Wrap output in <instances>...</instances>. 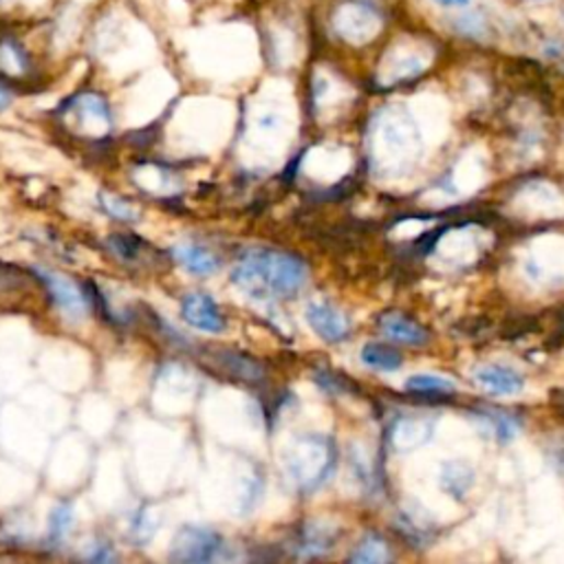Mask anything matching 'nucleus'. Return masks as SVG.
Segmentation results:
<instances>
[{
	"label": "nucleus",
	"instance_id": "f8f14e48",
	"mask_svg": "<svg viewBox=\"0 0 564 564\" xmlns=\"http://www.w3.org/2000/svg\"><path fill=\"white\" fill-rule=\"evenodd\" d=\"M380 329L389 339L406 346H422L428 342L426 329L402 313H384L380 318Z\"/></svg>",
	"mask_w": 564,
	"mask_h": 564
},
{
	"label": "nucleus",
	"instance_id": "1a4fd4ad",
	"mask_svg": "<svg viewBox=\"0 0 564 564\" xmlns=\"http://www.w3.org/2000/svg\"><path fill=\"white\" fill-rule=\"evenodd\" d=\"M337 540V531L324 522H307L296 540H293V549L298 551V555L302 557H318L324 555L326 551L333 549Z\"/></svg>",
	"mask_w": 564,
	"mask_h": 564
},
{
	"label": "nucleus",
	"instance_id": "7ed1b4c3",
	"mask_svg": "<svg viewBox=\"0 0 564 564\" xmlns=\"http://www.w3.org/2000/svg\"><path fill=\"white\" fill-rule=\"evenodd\" d=\"M223 549L226 540L219 531L210 527L187 525L176 531L170 549V560L181 564H206L221 557Z\"/></svg>",
	"mask_w": 564,
	"mask_h": 564
},
{
	"label": "nucleus",
	"instance_id": "a211bd4d",
	"mask_svg": "<svg viewBox=\"0 0 564 564\" xmlns=\"http://www.w3.org/2000/svg\"><path fill=\"white\" fill-rule=\"evenodd\" d=\"M481 419L492 428L500 444H509L518 433V422L503 411H483Z\"/></svg>",
	"mask_w": 564,
	"mask_h": 564
},
{
	"label": "nucleus",
	"instance_id": "2eb2a0df",
	"mask_svg": "<svg viewBox=\"0 0 564 564\" xmlns=\"http://www.w3.org/2000/svg\"><path fill=\"white\" fill-rule=\"evenodd\" d=\"M361 361L368 366V368H375V370H384V372H393L398 368H402L404 364V357L400 350L387 346V344H366L361 348Z\"/></svg>",
	"mask_w": 564,
	"mask_h": 564
},
{
	"label": "nucleus",
	"instance_id": "9b49d317",
	"mask_svg": "<svg viewBox=\"0 0 564 564\" xmlns=\"http://www.w3.org/2000/svg\"><path fill=\"white\" fill-rule=\"evenodd\" d=\"M172 254L183 269H187L195 276H212L221 267L219 256L212 250H208L204 245H197V243L176 245Z\"/></svg>",
	"mask_w": 564,
	"mask_h": 564
},
{
	"label": "nucleus",
	"instance_id": "0eeeda50",
	"mask_svg": "<svg viewBox=\"0 0 564 564\" xmlns=\"http://www.w3.org/2000/svg\"><path fill=\"white\" fill-rule=\"evenodd\" d=\"M38 276L45 283V287L49 289V296L60 307V311H65L73 318L84 315V311L89 307V296H84L76 283H71L69 278H65L60 274L41 272V269H38Z\"/></svg>",
	"mask_w": 564,
	"mask_h": 564
},
{
	"label": "nucleus",
	"instance_id": "cd10ccee",
	"mask_svg": "<svg viewBox=\"0 0 564 564\" xmlns=\"http://www.w3.org/2000/svg\"><path fill=\"white\" fill-rule=\"evenodd\" d=\"M10 93H8V89L5 87H0V108H5L8 104H10Z\"/></svg>",
	"mask_w": 564,
	"mask_h": 564
},
{
	"label": "nucleus",
	"instance_id": "423d86ee",
	"mask_svg": "<svg viewBox=\"0 0 564 564\" xmlns=\"http://www.w3.org/2000/svg\"><path fill=\"white\" fill-rule=\"evenodd\" d=\"M474 380L496 398H511L518 395L525 387L522 375L511 366L503 364H483L474 370Z\"/></svg>",
	"mask_w": 564,
	"mask_h": 564
},
{
	"label": "nucleus",
	"instance_id": "b1692460",
	"mask_svg": "<svg viewBox=\"0 0 564 564\" xmlns=\"http://www.w3.org/2000/svg\"><path fill=\"white\" fill-rule=\"evenodd\" d=\"M25 274L19 267L0 263V293L3 291H16L21 287H25Z\"/></svg>",
	"mask_w": 564,
	"mask_h": 564
},
{
	"label": "nucleus",
	"instance_id": "c85d7f7f",
	"mask_svg": "<svg viewBox=\"0 0 564 564\" xmlns=\"http://www.w3.org/2000/svg\"><path fill=\"white\" fill-rule=\"evenodd\" d=\"M531 3H546V0H531Z\"/></svg>",
	"mask_w": 564,
	"mask_h": 564
},
{
	"label": "nucleus",
	"instance_id": "f03ea898",
	"mask_svg": "<svg viewBox=\"0 0 564 564\" xmlns=\"http://www.w3.org/2000/svg\"><path fill=\"white\" fill-rule=\"evenodd\" d=\"M337 465L335 444L326 437L307 435L298 439L287 457V472L296 487L304 494L322 487Z\"/></svg>",
	"mask_w": 564,
	"mask_h": 564
},
{
	"label": "nucleus",
	"instance_id": "bb28decb",
	"mask_svg": "<svg viewBox=\"0 0 564 564\" xmlns=\"http://www.w3.org/2000/svg\"><path fill=\"white\" fill-rule=\"evenodd\" d=\"M435 3L441 8H465L470 0H435Z\"/></svg>",
	"mask_w": 564,
	"mask_h": 564
},
{
	"label": "nucleus",
	"instance_id": "4468645a",
	"mask_svg": "<svg viewBox=\"0 0 564 564\" xmlns=\"http://www.w3.org/2000/svg\"><path fill=\"white\" fill-rule=\"evenodd\" d=\"M474 485V470L461 461L446 463L441 470V487L457 500H463V496Z\"/></svg>",
	"mask_w": 564,
	"mask_h": 564
},
{
	"label": "nucleus",
	"instance_id": "5701e85b",
	"mask_svg": "<svg viewBox=\"0 0 564 564\" xmlns=\"http://www.w3.org/2000/svg\"><path fill=\"white\" fill-rule=\"evenodd\" d=\"M102 206H104V210L111 215V217H115V219H119V221H133V219H137V215H135V208H130L124 199H119V197H115V195H102Z\"/></svg>",
	"mask_w": 564,
	"mask_h": 564
},
{
	"label": "nucleus",
	"instance_id": "6e6552de",
	"mask_svg": "<svg viewBox=\"0 0 564 564\" xmlns=\"http://www.w3.org/2000/svg\"><path fill=\"white\" fill-rule=\"evenodd\" d=\"M307 320L311 329L326 342H342L348 337V320L329 302H311L307 309Z\"/></svg>",
	"mask_w": 564,
	"mask_h": 564
},
{
	"label": "nucleus",
	"instance_id": "20e7f679",
	"mask_svg": "<svg viewBox=\"0 0 564 564\" xmlns=\"http://www.w3.org/2000/svg\"><path fill=\"white\" fill-rule=\"evenodd\" d=\"M335 32L353 43V45H364L372 41L382 30V16L380 12L370 8L361 0H348L337 12H335Z\"/></svg>",
	"mask_w": 564,
	"mask_h": 564
},
{
	"label": "nucleus",
	"instance_id": "6ab92c4d",
	"mask_svg": "<svg viewBox=\"0 0 564 564\" xmlns=\"http://www.w3.org/2000/svg\"><path fill=\"white\" fill-rule=\"evenodd\" d=\"M73 525V507L69 503H60L51 516H49V542L51 544H60L65 542V538L69 536Z\"/></svg>",
	"mask_w": 564,
	"mask_h": 564
},
{
	"label": "nucleus",
	"instance_id": "4be33fe9",
	"mask_svg": "<svg viewBox=\"0 0 564 564\" xmlns=\"http://www.w3.org/2000/svg\"><path fill=\"white\" fill-rule=\"evenodd\" d=\"M400 527L404 533H408L411 540H417V542H428L430 538V522H422V518L413 516L411 511H404L402 518H400Z\"/></svg>",
	"mask_w": 564,
	"mask_h": 564
},
{
	"label": "nucleus",
	"instance_id": "39448f33",
	"mask_svg": "<svg viewBox=\"0 0 564 564\" xmlns=\"http://www.w3.org/2000/svg\"><path fill=\"white\" fill-rule=\"evenodd\" d=\"M181 315L191 326H195L199 331H208V333H221L228 326L226 315L219 311L217 302L204 291L187 293L183 298Z\"/></svg>",
	"mask_w": 564,
	"mask_h": 564
},
{
	"label": "nucleus",
	"instance_id": "f3484780",
	"mask_svg": "<svg viewBox=\"0 0 564 564\" xmlns=\"http://www.w3.org/2000/svg\"><path fill=\"white\" fill-rule=\"evenodd\" d=\"M391 551L389 544L375 533H368L357 549L350 553V562H364V564H375V562H389Z\"/></svg>",
	"mask_w": 564,
	"mask_h": 564
},
{
	"label": "nucleus",
	"instance_id": "412c9836",
	"mask_svg": "<svg viewBox=\"0 0 564 564\" xmlns=\"http://www.w3.org/2000/svg\"><path fill=\"white\" fill-rule=\"evenodd\" d=\"M154 520L150 518V514L146 509H139L133 518H130V538L137 542V544H146L152 533H154Z\"/></svg>",
	"mask_w": 564,
	"mask_h": 564
},
{
	"label": "nucleus",
	"instance_id": "9d476101",
	"mask_svg": "<svg viewBox=\"0 0 564 564\" xmlns=\"http://www.w3.org/2000/svg\"><path fill=\"white\" fill-rule=\"evenodd\" d=\"M217 366L226 372L232 375L234 380L241 382H250V384H258L265 378V368L258 359L239 353V350H219L217 355Z\"/></svg>",
	"mask_w": 564,
	"mask_h": 564
},
{
	"label": "nucleus",
	"instance_id": "a878e982",
	"mask_svg": "<svg viewBox=\"0 0 564 564\" xmlns=\"http://www.w3.org/2000/svg\"><path fill=\"white\" fill-rule=\"evenodd\" d=\"M315 380H318V384H320L324 391H329V393H344V391H346L344 380L339 378V375H333L331 370H320Z\"/></svg>",
	"mask_w": 564,
	"mask_h": 564
},
{
	"label": "nucleus",
	"instance_id": "aec40b11",
	"mask_svg": "<svg viewBox=\"0 0 564 564\" xmlns=\"http://www.w3.org/2000/svg\"><path fill=\"white\" fill-rule=\"evenodd\" d=\"M111 245H113V252H115L122 261H126V263H137L139 256H141V252H143V248H146L139 239L128 237V234H117V237H113V239H111Z\"/></svg>",
	"mask_w": 564,
	"mask_h": 564
},
{
	"label": "nucleus",
	"instance_id": "ddd939ff",
	"mask_svg": "<svg viewBox=\"0 0 564 564\" xmlns=\"http://www.w3.org/2000/svg\"><path fill=\"white\" fill-rule=\"evenodd\" d=\"M433 437V424L426 419H398L391 428V444L402 450H415Z\"/></svg>",
	"mask_w": 564,
	"mask_h": 564
},
{
	"label": "nucleus",
	"instance_id": "f257e3e1",
	"mask_svg": "<svg viewBox=\"0 0 564 564\" xmlns=\"http://www.w3.org/2000/svg\"><path fill=\"white\" fill-rule=\"evenodd\" d=\"M307 263L296 254L254 250L232 269V283L254 300H289L307 283Z\"/></svg>",
	"mask_w": 564,
	"mask_h": 564
},
{
	"label": "nucleus",
	"instance_id": "393cba45",
	"mask_svg": "<svg viewBox=\"0 0 564 564\" xmlns=\"http://www.w3.org/2000/svg\"><path fill=\"white\" fill-rule=\"evenodd\" d=\"M115 557H117V553L111 549L108 542H102V540L89 544L87 553H84V560H89V562H113Z\"/></svg>",
	"mask_w": 564,
	"mask_h": 564
},
{
	"label": "nucleus",
	"instance_id": "dca6fc26",
	"mask_svg": "<svg viewBox=\"0 0 564 564\" xmlns=\"http://www.w3.org/2000/svg\"><path fill=\"white\" fill-rule=\"evenodd\" d=\"M406 391L424 398H444L452 395L457 391V384L448 378H439V375H413L406 382Z\"/></svg>",
	"mask_w": 564,
	"mask_h": 564
}]
</instances>
